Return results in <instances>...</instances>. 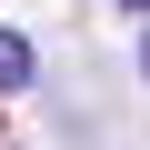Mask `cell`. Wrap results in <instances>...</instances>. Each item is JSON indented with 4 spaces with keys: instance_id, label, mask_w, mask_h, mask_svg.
I'll return each instance as SVG.
<instances>
[{
    "instance_id": "cell-1",
    "label": "cell",
    "mask_w": 150,
    "mask_h": 150,
    "mask_svg": "<svg viewBox=\"0 0 150 150\" xmlns=\"http://www.w3.org/2000/svg\"><path fill=\"white\" fill-rule=\"evenodd\" d=\"M0 90H30V40L0 30Z\"/></svg>"
},
{
    "instance_id": "cell-2",
    "label": "cell",
    "mask_w": 150,
    "mask_h": 150,
    "mask_svg": "<svg viewBox=\"0 0 150 150\" xmlns=\"http://www.w3.org/2000/svg\"><path fill=\"white\" fill-rule=\"evenodd\" d=\"M120 10H150V0H120Z\"/></svg>"
},
{
    "instance_id": "cell-3",
    "label": "cell",
    "mask_w": 150,
    "mask_h": 150,
    "mask_svg": "<svg viewBox=\"0 0 150 150\" xmlns=\"http://www.w3.org/2000/svg\"><path fill=\"white\" fill-rule=\"evenodd\" d=\"M140 70H150V40H140Z\"/></svg>"
}]
</instances>
